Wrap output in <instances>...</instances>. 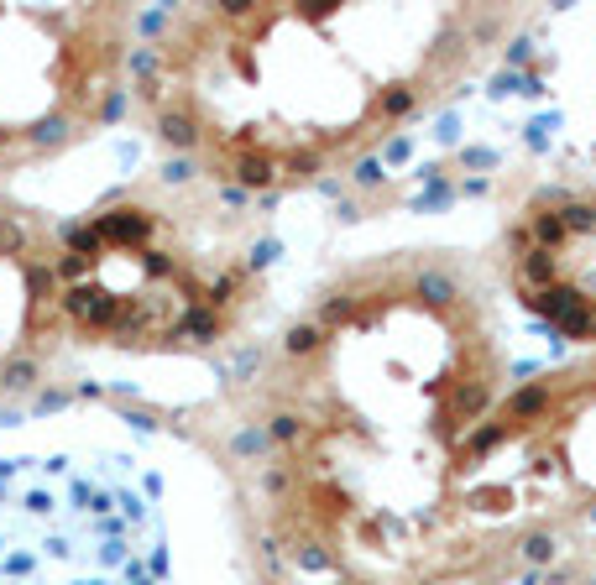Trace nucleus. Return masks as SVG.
Here are the masks:
<instances>
[{
    "label": "nucleus",
    "mask_w": 596,
    "mask_h": 585,
    "mask_svg": "<svg viewBox=\"0 0 596 585\" xmlns=\"http://www.w3.org/2000/svg\"><path fill=\"white\" fill-rule=\"evenodd\" d=\"M466 16L408 6H178L131 95L189 178L288 194L366 157L466 68Z\"/></svg>",
    "instance_id": "f257e3e1"
},
{
    "label": "nucleus",
    "mask_w": 596,
    "mask_h": 585,
    "mask_svg": "<svg viewBox=\"0 0 596 585\" xmlns=\"http://www.w3.org/2000/svg\"><path fill=\"white\" fill-rule=\"evenodd\" d=\"M183 439L121 408L0 418V585H210Z\"/></svg>",
    "instance_id": "f03ea898"
},
{
    "label": "nucleus",
    "mask_w": 596,
    "mask_h": 585,
    "mask_svg": "<svg viewBox=\"0 0 596 585\" xmlns=\"http://www.w3.org/2000/svg\"><path fill=\"white\" fill-rule=\"evenodd\" d=\"M262 288L257 251L210 183L147 178L58 225L53 324L63 345L189 361L225 345Z\"/></svg>",
    "instance_id": "7ed1b4c3"
},
{
    "label": "nucleus",
    "mask_w": 596,
    "mask_h": 585,
    "mask_svg": "<svg viewBox=\"0 0 596 585\" xmlns=\"http://www.w3.org/2000/svg\"><path fill=\"white\" fill-rule=\"evenodd\" d=\"M136 48L131 6H0V194L116 126Z\"/></svg>",
    "instance_id": "20e7f679"
},
{
    "label": "nucleus",
    "mask_w": 596,
    "mask_h": 585,
    "mask_svg": "<svg viewBox=\"0 0 596 585\" xmlns=\"http://www.w3.org/2000/svg\"><path fill=\"white\" fill-rule=\"evenodd\" d=\"M53 246L58 220L0 194V408L16 403L53 361Z\"/></svg>",
    "instance_id": "39448f33"
}]
</instances>
